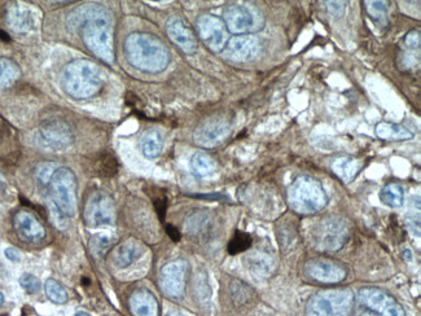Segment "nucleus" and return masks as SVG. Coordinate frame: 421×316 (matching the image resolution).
Instances as JSON below:
<instances>
[{
  "label": "nucleus",
  "mask_w": 421,
  "mask_h": 316,
  "mask_svg": "<svg viewBox=\"0 0 421 316\" xmlns=\"http://www.w3.org/2000/svg\"><path fill=\"white\" fill-rule=\"evenodd\" d=\"M276 235L283 252H292L300 241L298 219L294 216H284L276 225Z\"/></svg>",
  "instance_id": "19"
},
{
  "label": "nucleus",
  "mask_w": 421,
  "mask_h": 316,
  "mask_svg": "<svg viewBox=\"0 0 421 316\" xmlns=\"http://www.w3.org/2000/svg\"><path fill=\"white\" fill-rule=\"evenodd\" d=\"M190 167L193 175L197 178H208L217 172V163L211 156L205 152L193 154Z\"/></svg>",
  "instance_id": "25"
},
{
  "label": "nucleus",
  "mask_w": 421,
  "mask_h": 316,
  "mask_svg": "<svg viewBox=\"0 0 421 316\" xmlns=\"http://www.w3.org/2000/svg\"><path fill=\"white\" fill-rule=\"evenodd\" d=\"M305 273L316 283L339 284L348 276V270L342 263L330 258H314L305 264Z\"/></svg>",
  "instance_id": "13"
},
{
  "label": "nucleus",
  "mask_w": 421,
  "mask_h": 316,
  "mask_svg": "<svg viewBox=\"0 0 421 316\" xmlns=\"http://www.w3.org/2000/svg\"><path fill=\"white\" fill-rule=\"evenodd\" d=\"M360 167H362V163L350 156L337 157L330 163L332 172H335L339 179L346 184L355 179Z\"/></svg>",
  "instance_id": "23"
},
{
  "label": "nucleus",
  "mask_w": 421,
  "mask_h": 316,
  "mask_svg": "<svg viewBox=\"0 0 421 316\" xmlns=\"http://www.w3.org/2000/svg\"><path fill=\"white\" fill-rule=\"evenodd\" d=\"M223 51L231 61L249 63L256 60L261 52V42L252 34L232 36Z\"/></svg>",
  "instance_id": "16"
},
{
  "label": "nucleus",
  "mask_w": 421,
  "mask_h": 316,
  "mask_svg": "<svg viewBox=\"0 0 421 316\" xmlns=\"http://www.w3.org/2000/svg\"><path fill=\"white\" fill-rule=\"evenodd\" d=\"M152 201H153V206L156 210L157 216L160 218L161 222L165 220L166 211H167V197L165 196V193H157L156 196L153 195L152 196Z\"/></svg>",
  "instance_id": "40"
},
{
  "label": "nucleus",
  "mask_w": 421,
  "mask_h": 316,
  "mask_svg": "<svg viewBox=\"0 0 421 316\" xmlns=\"http://www.w3.org/2000/svg\"><path fill=\"white\" fill-rule=\"evenodd\" d=\"M404 48L410 51H420V30H412L407 36H404Z\"/></svg>",
  "instance_id": "41"
},
{
  "label": "nucleus",
  "mask_w": 421,
  "mask_h": 316,
  "mask_svg": "<svg viewBox=\"0 0 421 316\" xmlns=\"http://www.w3.org/2000/svg\"><path fill=\"white\" fill-rule=\"evenodd\" d=\"M249 269L258 276H268L273 272L274 262L265 253L256 252L249 257Z\"/></svg>",
  "instance_id": "30"
},
{
  "label": "nucleus",
  "mask_w": 421,
  "mask_h": 316,
  "mask_svg": "<svg viewBox=\"0 0 421 316\" xmlns=\"http://www.w3.org/2000/svg\"><path fill=\"white\" fill-rule=\"evenodd\" d=\"M45 289L48 299L56 305H64L69 299V294L63 284L55 279H48L45 284Z\"/></svg>",
  "instance_id": "34"
},
{
  "label": "nucleus",
  "mask_w": 421,
  "mask_h": 316,
  "mask_svg": "<svg viewBox=\"0 0 421 316\" xmlns=\"http://www.w3.org/2000/svg\"><path fill=\"white\" fill-rule=\"evenodd\" d=\"M197 33L213 52H222L229 42V30L223 20L214 15H202L196 22Z\"/></svg>",
  "instance_id": "12"
},
{
  "label": "nucleus",
  "mask_w": 421,
  "mask_h": 316,
  "mask_svg": "<svg viewBox=\"0 0 421 316\" xmlns=\"http://www.w3.org/2000/svg\"><path fill=\"white\" fill-rule=\"evenodd\" d=\"M166 234L169 235V237H170V239H171L174 243H179V241H181V239H182L181 232H179V231H178V228L173 226V225H166Z\"/></svg>",
  "instance_id": "43"
},
{
  "label": "nucleus",
  "mask_w": 421,
  "mask_h": 316,
  "mask_svg": "<svg viewBox=\"0 0 421 316\" xmlns=\"http://www.w3.org/2000/svg\"><path fill=\"white\" fill-rule=\"evenodd\" d=\"M105 74L91 60H75L68 63L63 72L64 91L74 99H89L100 92Z\"/></svg>",
  "instance_id": "3"
},
{
  "label": "nucleus",
  "mask_w": 421,
  "mask_h": 316,
  "mask_svg": "<svg viewBox=\"0 0 421 316\" xmlns=\"http://www.w3.org/2000/svg\"><path fill=\"white\" fill-rule=\"evenodd\" d=\"M74 316H91L89 313H84V311H79V313H77Z\"/></svg>",
  "instance_id": "48"
},
{
  "label": "nucleus",
  "mask_w": 421,
  "mask_h": 316,
  "mask_svg": "<svg viewBox=\"0 0 421 316\" xmlns=\"http://www.w3.org/2000/svg\"><path fill=\"white\" fill-rule=\"evenodd\" d=\"M327 8L332 16H336V17H341L345 12V3L342 1H327Z\"/></svg>",
  "instance_id": "42"
},
{
  "label": "nucleus",
  "mask_w": 421,
  "mask_h": 316,
  "mask_svg": "<svg viewBox=\"0 0 421 316\" xmlns=\"http://www.w3.org/2000/svg\"><path fill=\"white\" fill-rule=\"evenodd\" d=\"M360 311L357 316H406L395 299L376 288H365L359 292Z\"/></svg>",
  "instance_id": "8"
},
{
  "label": "nucleus",
  "mask_w": 421,
  "mask_h": 316,
  "mask_svg": "<svg viewBox=\"0 0 421 316\" xmlns=\"http://www.w3.org/2000/svg\"><path fill=\"white\" fill-rule=\"evenodd\" d=\"M54 172H55V165L54 163H43L38 166L36 175H37L38 181H40L42 184H48L51 181V178H52V175H54Z\"/></svg>",
  "instance_id": "39"
},
{
  "label": "nucleus",
  "mask_w": 421,
  "mask_h": 316,
  "mask_svg": "<svg viewBox=\"0 0 421 316\" xmlns=\"http://www.w3.org/2000/svg\"><path fill=\"white\" fill-rule=\"evenodd\" d=\"M143 254V245L135 239H128L119 245L118 249L113 255V261L119 269H126L137 261Z\"/></svg>",
  "instance_id": "22"
},
{
  "label": "nucleus",
  "mask_w": 421,
  "mask_h": 316,
  "mask_svg": "<svg viewBox=\"0 0 421 316\" xmlns=\"http://www.w3.org/2000/svg\"><path fill=\"white\" fill-rule=\"evenodd\" d=\"M130 310L134 316H158V302L151 292L139 289L130 299Z\"/></svg>",
  "instance_id": "21"
},
{
  "label": "nucleus",
  "mask_w": 421,
  "mask_h": 316,
  "mask_svg": "<svg viewBox=\"0 0 421 316\" xmlns=\"http://www.w3.org/2000/svg\"><path fill=\"white\" fill-rule=\"evenodd\" d=\"M380 200L381 202L390 206V208H399L402 206L404 201V190L401 184L398 183H389L380 192Z\"/></svg>",
  "instance_id": "28"
},
{
  "label": "nucleus",
  "mask_w": 421,
  "mask_h": 316,
  "mask_svg": "<svg viewBox=\"0 0 421 316\" xmlns=\"http://www.w3.org/2000/svg\"><path fill=\"white\" fill-rule=\"evenodd\" d=\"M20 285L29 294H36L42 288L39 279H38L37 276L31 275V273H24L20 278Z\"/></svg>",
  "instance_id": "38"
},
{
  "label": "nucleus",
  "mask_w": 421,
  "mask_h": 316,
  "mask_svg": "<svg viewBox=\"0 0 421 316\" xmlns=\"http://www.w3.org/2000/svg\"><path fill=\"white\" fill-rule=\"evenodd\" d=\"M90 172L99 178L110 179L118 174L119 163L117 157L108 151L92 154L89 160Z\"/></svg>",
  "instance_id": "20"
},
{
  "label": "nucleus",
  "mask_w": 421,
  "mask_h": 316,
  "mask_svg": "<svg viewBox=\"0 0 421 316\" xmlns=\"http://www.w3.org/2000/svg\"><path fill=\"white\" fill-rule=\"evenodd\" d=\"M185 230L194 236L205 235L209 230V217L206 214H192L185 222Z\"/></svg>",
  "instance_id": "35"
},
{
  "label": "nucleus",
  "mask_w": 421,
  "mask_h": 316,
  "mask_svg": "<svg viewBox=\"0 0 421 316\" xmlns=\"http://www.w3.org/2000/svg\"><path fill=\"white\" fill-rule=\"evenodd\" d=\"M20 68L13 60L0 57V87L10 86L20 78Z\"/></svg>",
  "instance_id": "29"
},
{
  "label": "nucleus",
  "mask_w": 421,
  "mask_h": 316,
  "mask_svg": "<svg viewBox=\"0 0 421 316\" xmlns=\"http://www.w3.org/2000/svg\"><path fill=\"white\" fill-rule=\"evenodd\" d=\"M354 293L348 288L321 292L309 299L306 316H351Z\"/></svg>",
  "instance_id": "6"
},
{
  "label": "nucleus",
  "mask_w": 421,
  "mask_h": 316,
  "mask_svg": "<svg viewBox=\"0 0 421 316\" xmlns=\"http://www.w3.org/2000/svg\"><path fill=\"white\" fill-rule=\"evenodd\" d=\"M232 122L227 114H217L208 118L196 128L193 134L194 143L201 148H215L223 144L231 134Z\"/></svg>",
  "instance_id": "9"
},
{
  "label": "nucleus",
  "mask_w": 421,
  "mask_h": 316,
  "mask_svg": "<svg viewBox=\"0 0 421 316\" xmlns=\"http://www.w3.org/2000/svg\"><path fill=\"white\" fill-rule=\"evenodd\" d=\"M113 244V239L109 235L104 234H96L90 239V249L92 253L98 257H104L109 250Z\"/></svg>",
  "instance_id": "36"
},
{
  "label": "nucleus",
  "mask_w": 421,
  "mask_h": 316,
  "mask_svg": "<svg viewBox=\"0 0 421 316\" xmlns=\"http://www.w3.org/2000/svg\"><path fill=\"white\" fill-rule=\"evenodd\" d=\"M128 63L137 70L156 74L165 70L170 63V52L165 43L147 33L130 34L125 42Z\"/></svg>",
  "instance_id": "2"
},
{
  "label": "nucleus",
  "mask_w": 421,
  "mask_h": 316,
  "mask_svg": "<svg viewBox=\"0 0 421 316\" xmlns=\"http://www.w3.org/2000/svg\"><path fill=\"white\" fill-rule=\"evenodd\" d=\"M51 202L66 218L74 217L78 209V183L69 167H59L48 183Z\"/></svg>",
  "instance_id": "5"
},
{
  "label": "nucleus",
  "mask_w": 421,
  "mask_h": 316,
  "mask_svg": "<svg viewBox=\"0 0 421 316\" xmlns=\"http://www.w3.org/2000/svg\"><path fill=\"white\" fill-rule=\"evenodd\" d=\"M252 244H253L252 236L247 234V232H243V231H236L234 237L229 240V245H227V252L231 255L245 253L247 250L252 248Z\"/></svg>",
  "instance_id": "33"
},
{
  "label": "nucleus",
  "mask_w": 421,
  "mask_h": 316,
  "mask_svg": "<svg viewBox=\"0 0 421 316\" xmlns=\"http://www.w3.org/2000/svg\"><path fill=\"white\" fill-rule=\"evenodd\" d=\"M13 142L15 137L12 127L4 121V118L0 117V152L13 144Z\"/></svg>",
  "instance_id": "37"
},
{
  "label": "nucleus",
  "mask_w": 421,
  "mask_h": 316,
  "mask_svg": "<svg viewBox=\"0 0 421 316\" xmlns=\"http://www.w3.org/2000/svg\"><path fill=\"white\" fill-rule=\"evenodd\" d=\"M4 254H6V257L10 259V262H20L21 261V254L15 248H7Z\"/></svg>",
  "instance_id": "44"
},
{
  "label": "nucleus",
  "mask_w": 421,
  "mask_h": 316,
  "mask_svg": "<svg viewBox=\"0 0 421 316\" xmlns=\"http://www.w3.org/2000/svg\"><path fill=\"white\" fill-rule=\"evenodd\" d=\"M291 208L298 214H315L327 206L328 197L319 181L303 175L292 183L288 190Z\"/></svg>",
  "instance_id": "4"
},
{
  "label": "nucleus",
  "mask_w": 421,
  "mask_h": 316,
  "mask_svg": "<svg viewBox=\"0 0 421 316\" xmlns=\"http://www.w3.org/2000/svg\"><path fill=\"white\" fill-rule=\"evenodd\" d=\"M75 12L79 15V17L73 15L70 17V24L79 27L84 45L104 63H113L114 50L109 12L95 4L86 6Z\"/></svg>",
  "instance_id": "1"
},
{
  "label": "nucleus",
  "mask_w": 421,
  "mask_h": 316,
  "mask_svg": "<svg viewBox=\"0 0 421 316\" xmlns=\"http://www.w3.org/2000/svg\"><path fill=\"white\" fill-rule=\"evenodd\" d=\"M0 38H1L3 40H6V42H10V36H8V34L4 33V31H1V30H0Z\"/></svg>",
  "instance_id": "46"
},
{
  "label": "nucleus",
  "mask_w": 421,
  "mask_h": 316,
  "mask_svg": "<svg viewBox=\"0 0 421 316\" xmlns=\"http://www.w3.org/2000/svg\"><path fill=\"white\" fill-rule=\"evenodd\" d=\"M7 22L10 29L16 33H28L33 27V17L26 9L20 8L17 6L10 7L7 13Z\"/></svg>",
  "instance_id": "26"
},
{
  "label": "nucleus",
  "mask_w": 421,
  "mask_h": 316,
  "mask_svg": "<svg viewBox=\"0 0 421 316\" xmlns=\"http://www.w3.org/2000/svg\"><path fill=\"white\" fill-rule=\"evenodd\" d=\"M194 197H199V199H206V200H224L226 197L218 195V193H213V195H196Z\"/></svg>",
  "instance_id": "45"
},
{
  "label": "nucleus",
  "mask_w": 421,
  "mask_h": 316,
  "mask_svg": "<svg viewBox=\"0 0 421 316\" xmlns=\"http://www.w3.org/2000/svg\"><path fill=\"white\" fill-rule=\"evenodd\" d=\"M376 136L385 142H403V140H411L415 134L412 133L408 127L390 123L383 121L377 123L375 128Z\"/></svg>",
  "instance_id": "24"
},
{
  "label": "nucleus",
  "mask_w": 421,
  "mask_h": 316,
  "mask_svg": "<svg viewBox=\"0 0 421 316\" xmlns=\"http://www.w3.org/2000/svg\"><path fill=\"white\" fill-rule=\"evenodd\" d=\"M13 228L20 239L28 244H39L46 239V228L28 210H20L15 214Z\"/></svg>",
  "instance_id": "17"
},
{
  "label": "nucleus",
  "mask_w": 421,
  "mask_h": 316,
  "mask_svg": "<svg viewBox=\"0 0 421 316\" xmlns=\"http://www.w3.org/2000/svg\"><path fill=\"white\" fill-rule=\"evenodd\" d=\"M188 266L184 261L167 263L160 273V285L166 296L171 299L182 297L185 288Z\"/></svg>",
  "instance_id": "15"
},
{
  "label": "nucleus",
  "mask_w": 421,
  "mask_h": 316,
  "mask_svg": "<svg viewBox=\"0 0 421 316\" xmlns=\"http://www.w3.org/2000/svg\"><path fill=\"white\" fill-rule=\"evenodd\" d=\"M167 316H187L182 314V313H179V311H174V313H171V314H169Z\"/></svg>",
  "instance_id": "47"
},
{
  "label": "nucleus",
  "mask_w": 421,
  "mask_h": 316,
  "mask_svg": "<svg viewBox=\"0 0 421 316\" xmlns=\"http://www.w3.org/2000/svg\"><path fill=\"white\" fill-rule=\"evenodd\" d=\"M83 217L86 225L91 228L114 225L116 206L113 200L101 190L93 192L84 204Z\"/></svg>",
  "instance_id": "10"
},
{
  "label": "nucleus",
  "mask_w": 421,
  "mask_h": 316,
  "mask_svg": "<svg viewBox=\"0 0 421 316\" xmlns=\"http://www.w3.org/2000/svg\"><path fill=\"white\" fill-rule=\"evenodd\" d=\"M312 243L321 252H337L350 239V225L344 218L330 216L312 228Z\"/></svg>",
  "instance_id": "7"
},
{
  "label": "nucleus",
  "mask_w": 421,
  "mask_h": 316,
  "mask_svg": "<svg viewBox=\"0 0 421 316\" xmlns=\"http://www.w3.org/2000/svg\"><path fill=\"white\" fill-rule=\"evenodd\" d=\"M368 16L372 18L377 27H385L389 25L388 7L384 1H365Z\"/></svg>",
  "instance_id": "31"
},
{
  "label": "nucleus",
  "mask_w": 421,
  "mask_h": 316,
  "mask_svg": "<svg viewBox=\"0 0 421 316\" xmlns=\"http://www.w3.org/2000/svg\"><path fill=\"white\" fill-rule=\"evenodd\" d=\"M223 22L229 33L236 36H245L247 33L256 31L259 21V13L241 4H232L224 10Z\"/></svg>",
  "instance_id": "14"
},
{
  "label": "nucleus",
  "mask_w": 421,
  "mask_h": 316,
  "mask_svg": "<svg viewBox=\"0 0 421 316\" xmlns=\"http://www.w3.org/2000/svg\"><path fill=\"white\" fill-rule=\"evenodd\" d=\"M166 33L170 40L178 45L184 54H196L199 45L192 30L179 16H173L166 22Z\"/></svg>",
  "instance_id": "18"
},
{
  "label": "nucleus",
  "mask_w": 421,
  "mask_h": 316,
  "mask_svg": "<svg viewBox=\"0 0 421 316\" xmlns=\"http://www.w3.org/2000/svg\"><path fill=\"white\" fill-rule=\"evenodd\" d=\"M4 301H6V299H4V294L0 292V306L4 303Z\"/></svg>",
  "instance_id": "49"
},
{
  "label": "nucleus",
  "mask_w": 421,
  "mask_h": 316,
  "mask_svg": "<svg viewBox=\"0 0 421 316\" xmlns=\"http://www.w3.org/2000/svg\"><path fill=\"white\" fill-rule=\"evenodd\" d=\"M231 294H232L234 302H235L238 306H244V305H247V303H249L252 299H254V296H256L254 290L252 289L247 284L240 280H235L232 283Z\"/></svg>",
  "instance_id": "32"
},
{
  "label": "nucleus",
  "mask_w": 421,
  "mask_h": 316,
  "mask_svg": "<svg viewBox=\"0 0 421 316\" xmlns=\"http://www.w3.org/2000/svg\"><path fill=\"white\" fill-rule=\"evenodd\" d=\"M141 152L147 158H157L164 148L162 135L156 130H149L140 139Z\"/></svg>",
  "instance_id": "27"
},
{
  "label": "nucleus",
  "mask_w": 421,
  "mask_h": 316,
  "mask_svg": "<svg viewBox=\"0 0 421 316\" xmlns=\"http://www.w3.org/2000/svg\"><path fill=\"white\" fill-rule=\"evenodd\" d=\"M3 186V179H1V176H0V187Z\"/></svg>",
  "instance_id": "50"
},
{
  "label": "nucleus",
  "mask_w": 421,
  "mask_h": 316,
  "mask_svg": "<svg viewBox=\"0 0 421 316\" xmlns=\"http://www.w3.org/2000/svg\"><path fill=\"white\" fill-rule=\"evenodd\" d=\"M38 134L45 146L52 151H64L73 144V128L60 118H49L42 122Z\"/></svg>",
  "instance_id": "11"
}]
</instances>
